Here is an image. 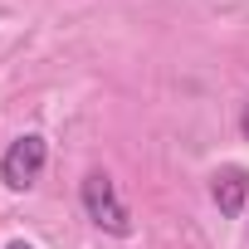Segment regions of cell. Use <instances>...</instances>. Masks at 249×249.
Segmentation results:
<instances>
[{
	"mask_svg": "<svg viewBox=\"0 0 249 249\" xmlns=\"http://www.w3.org/2000/svg\"><path fill=\"white\" fill-rule=\"evenodd\" d=\"M44 166H49V137L44 132H20L5 147V157H0V181H5V191L25 196V191L39 186Z\"/></svg>",
	"mask_w": 249,
	"mask_h": 249,
	"instance_id": "7a4b0ae2",
	"label": "cell"
},
{
	"mask_svg": "<svg viewBox=\"0 0 249 249\" xmlns=\"http://www.w3.org/2000/svg\"><path fill=\"white\" fill-rule=\"evenodd\" d=\"M210 200H215V210L225 220H239L244 205H249V171L244 166H220L210 176Z\"/></svg>",
	"mask_w": 249,
	"mask_h": 249,
	"instance_id": "3957f363",
	"label": "cell"
},
{
	"mask_svg": "<svg viewBox=\"0 0 249 249\" xmlns=\"http://www.w3.org/2000/svg\"><path fill=\"white\" fill-rule=\"evenodd\" d=\"M239 132H244V142H249V98H244V107H239Z\"/></svg>",
	"mask_w": 249,
	"mask_h": 249,
	"instance_id": "277c9868",
	"label": "cell"
},
{
	"mask_svg": "<svg viewBox=\"0 0 249 249\" xmlns=\"http://www.w3.org/2000/svg\"><path fill=\"white\" fill-rule=\"evenodd\" d=\"M78 200H83V215H88L103 234H112V239H127V234H132V210L122 205L117 181H112L107 171H88V176L78 181Z\"/></svg>",
	"mask_w": 249,
	"mask_h": 249,
	"instance_id": "6da1fadb",
	"label": "cell"
},
{
	"mask_svg": "<svg viewBox=\"0 0 249 249\" xmlns=\"http://www.w3.org/2000/svg\"><path fill=\"white\" fill-rule=\"evenodd\" d=\"M5 249H35V244H30V239H10Z\"/></svg>",
	"mask_w": 249,
	"mask_h": 249,
	"instance_id": "5b68a950",
	"label": "cell"
}]
</instances>
